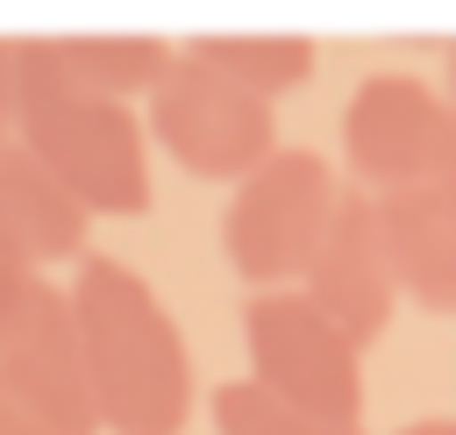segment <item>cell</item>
Returning a JSON list of instances; mask_svg holds the SVG:
<instances>
[{"label":"cell","mask_w":456,"mask_h":435,"mask_svg":"<svg viewBox=\"0 0 456 435\" xmlns=\"http://www.w3.org/2000/svg\"><path fill=\"white\" fill-rule=\"evenodd\" d=\"M14 135L93 207V214H142L150 207V150L135 100L86 86L57 36H14Z\"/></svg>","instance_id":"1"},{"label":"cell","mask_w":456,"mask_h":435,"mask_svg":"<svg viewBox=\"0 0 456 435\" xmlns=\"http://www.w3.org/2000/svg\"><path fill=\"white\" fill-rule=\"evenodd\" d=\"M64 292L86 335L107 435H178L192 414V364L164 300L121 257H78V278Z\"/></svg>","instance_id":"2"},{"label":"cell","mask_w":456,"mask_h":435,"mask_svg":"<svg viewBox=\"0 0 456 435\" xmlns=\"http://www.w3.org/2000/svg\"><path fill=\"white\" fill-rule=\"evenodd\" d=\"M142 121H150L157 150L185 178H207V185H235L278 150V100L235 86L185 43H178L171 71L157 78V93L142 100Z\"/></svg>","instance_id":"3"},{"label":"cell","mask_w":456,"mask_h":435,"mask_svg":"<svg viewBox=\"0 0 456 435\" xmlns=\"http://www.w3.org/2000/svg\"><path fill=\"white\" fill-rule=\"evenodd\" d=\"M342 207V178L314 150H271L249 178H235L228 214H221V250L242 285H299L314 264L328 221Z\"/></svg>","instance_id":"4"},{"label":"cell","mask_w":456,"mask_h":435,"mask_svg":"<svg viewBox=\"0 0 456 435\" xmlns=\"http://www.w3.org/2000/svg\"><path fill=\"white\" fill-rule=\"evenodd\" d=\"M242 349H249V378L271 385L278 399H292V406H306L321 421H356L363 414V349L299 285L249 292Z\"/></svg>","instance_id":"5"},{"label":"cell","mask_w":456,"mask_h":435,"mask_svg":"<svg viewBox=\"0 0 456 435\" xmlns=\"http://www.w3.org/2000/svg\"><path fill=\"white\" fill-rule=\"evenodd\" d=\"M342 157L363 193L456 178V100L413 71H378L342 107Z\"/></svg>","instance_id":"6"},{"label":"cell","mask_w":456,"mask_h":435,"mask_svg":"<svg viewBox=\"0 0 456 435\" xmlns=\"http://www.w3.org/2000/svg\"><path fill=\"white\" fill-rule=\"evenodd\" d=\"M0 378L50 435H100V392L86 364V335L64 285H36L28 307L0 328Z\"/></svg>","instance_id":"7"},{"label":"cell","mask_w":456,"mask_h":435,"mask_svg":"<svg viewBox=\"0 0 456 435\" xmlns=\"http://www.w3.org/2000/svg\"><path fill=\"white\" fill-rule=\"evenodd\" d=\"M299 292H306L356 349H370V342L392 328V307H399L406 292H399V271H392V250H385L378 193L342 185V207H335L314 264L299 271Z\"/></svg>","instance_id":"8"},{"label":"cell","mask_w":456,"mask_h":435,"mask_svg":"<svg viewBox=\"0 0 456 435\" xmlns=\"http://www.w3.org/2000/svg\"><path fill=\"white\" fill-rule=\"evenodd\" d=\"M378 221H385L399 292L420 300L428 314H456V178L378 193Z\"/></svg>","instance_id":"9"},{"label":"cell","mask_w":456,"mask_h":435,"mask_svg":"<svg viewBox=\"0 0 456 435\" xmlns=\"http://www.w3.org/2000/svg\"><path fill=\"white\" fill-rule=\"evenodd\" d=\"M86 221H93V207L21 135L0 143V242L7 250H21L36 271L71 264V257H86Z\"/></svg>","instance_id":"10"},{"label":"cell","mask_w":456,"mask_h":435,"mask_svg":"<svg viewBox=\"0 0 456 435\" xmlns=\"http://www.w3.org/2000/svg\"><path fill=\"white\" fill-rule=\"evenodd\" d=\"M185 50L207 57L214 71H228L235 86L264 93V100L314 78V36H292V29H214V36H192Z\"/></svg>","instance_id":"11"},{"label":"cell","mask_w":456,"mask_h":435,"mask_svg":"<svg viewBox=\"0 0 456 435\" xmlns=\"http://www.w3.org/2000/svg\"><path fill=\"white\" fill-rule=\"evenodd\" d=\"M57 57H64L86 86H100V93H114V100H150L157 78L171 71L178 43L142 36V29H86V36H57Z\"/></svg>","instance_id":"12"},{"label":"cell","mask_w":456,"mask_h":435,"mask_svg":"<svg viewBox=\"0 0 456 435\" xmlns=\"http://www.w3.org/2000/svg\"><path fill=\"white\" fill-rule=\"evenodd\" d=\"M207 406H214V428H221V435H363L356 421H321V414L278 399V392L256 385V378H228V385H214Z\"/></svg>","instance_id":"13"},{"label":"cell","mask_w":456,"mask_h":435,"mask_svg":"<svg viewBox=\"0 0 456 435\" xmlns=\"http://www.w3.org/2000/svg\"><path fill=\"white\" fill-rule=\"evenodd\" d=\"M36 285H43V271H36L21 250H7V242H0V328L28 307V292H36Z\"/></svg>","instance_id":"14"},{"label":"cell","mask_w":456,"mask_h":435,"mask_svg":"<svg viewBox=\"0 0 456 435\" xmlns=\"http://www.w3.org/2000/svg\"><path fill=\"white\" fill-rule=\"evenodd\" d=\"M0 143H14V36H0Z\"/></svg>","instance_id":"15"},{"label":"cell","mask_w":456,"mask_h":435,"mask_svg":"<svg viewBox=\"0 0 456 435\" xmlns=\"http://www.w3.org/2000/svg\"><path fill=\"white\" fill-rule=\"evenodd\" d=\"M0 435H50V428L14 399V385H7V378H0Z\"/></svg>","instance_id":"16"},{"label":"cell","mask_w":456,"mask_h":435,"mask_svg":"<svg viewBox=\"0 0 456 435\" xmlns=\"http://www.w3.org/2000/svg\"><path fill=\"white\" fill-rule=\"evenodd\" d=\"M399 435H456V414H428V421H406Z\"/></svg>","instance_id":"17"}]
</instances>
